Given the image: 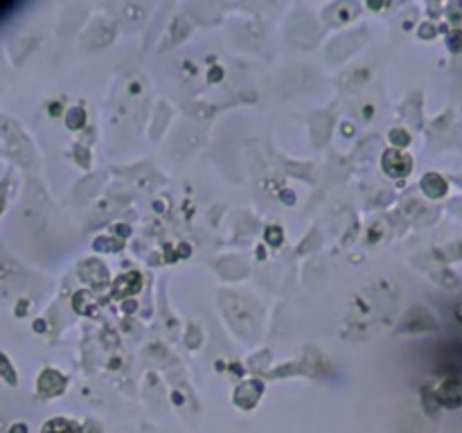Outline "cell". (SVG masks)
<instances>
[{"label": "cell", "mask_w": 462, "mask_h": 433, "mask_svg": "<svg viewBox=\"0 0 462 433\" xmlns=\"http://www.w3.org/2000/svg\"><path fill=\"white\" fill-rule=\"evenodd\" d=\"M437 399L448 408H457L462 406V383L457 379H446L437 390Z\"/></svg>", "instance_id": "1"}, {"label": "cell", "mask_w": 462, "mask_h": 433, "mask_svg": "<svg viewBox=\"0 0 462 433\" xmlns=\"http://www.w3.org/2000/svg\"><path fill=\"white\" fill-rule=\"evenodd\" d=\"M421 187H424V192L428 194V196H442V194L446 192V183H444V178L437 174H426L424 180H421Z\"/></svg>", "instance_id": "2"}, {"label": "cell", "mask_w": 462, "mask_h": 433, "mask_svg": "<svg viewBox=\"0 0 462 433\" xmlns=\"http://www.w3.org/2000/svg\"><path fill=\"white\" fill-rule=\"evenodd\" d=\"M41 433H79V428H77V424L70 422V419L57 417V419H50V422L43 426Z\"/></svg>", "instance_id": "3"}, {"label": "cell", "mask_w": 462, "mask_h": 433, "mask_svg": "<svg viewBox=\"0 0 462 433\" xmlns=\"http://www.w3.org/2000/svg\"><path fill=\"white\" fill-rule=\"evenodd\" d=\"M451 36H453V39H451V41H448V45H451V48H453V50L462 48V34H460V32H455V34H451Z\"/></svg>", "instance_id": "4"}]
</instances>
